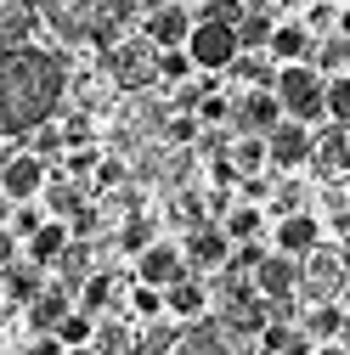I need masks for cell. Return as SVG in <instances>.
Here are the masks:
<instances>
[{
	"label": "cell",
	"mask_w": 350,
	"mask_h": 355,
	"mask_svg": "<svg viewBox=\"0 0 350 355\" xmlns=\"http://www.w3.org/2000/svg\"><path fill=\"white\" fill-rule=\"evenodd\" d=\"M62 102V62L17 46V51H0V136H28V130L51 124Z\"/></svg>",
	"instance_id": "6da1fadb"
},
{
	"label": "cell",
	"mask_w": 350,
	"mask_h": 355,
	"mask_svg": "<svg viewBox=\"0 0 350 355\" xmlns=\"http://www.w3.org/2000/svg\"><path fill=\"white\" fill-rule=\"evenodd\" d=\"M277 102L294 124H317L328 119V73L317 62H294L277 73Z\"/></svg>",
	"instance_id": "7a4b0ae2"
},
{
	"label": "cell",
	"mask_w": 350,
	"mask_h": 355,
	"mask_svg": "<svg viewBox=\"0 0 350 355\" xmlns=\"http://www.w3.org/2000/svg\"><path fill=\"white\" fill-rule=\"evenodd\" d=\"M40 12H46L68 40L74 34H113V17H124V0H40Z\"/></svg>",
	"instance_id": "3957f363"
},
{
	"label": "cell",
	"mask_w": 350,
	"mask_h": 355,
	"mask_svg": "<svg viewBox=\"0 0 350 355\" xmlns=\"http://www.w3.org/2000/svg\"><path fill=\"white\" fill-rule=\"evenodd\" d=\"M187 57L198 62V73H232V62L243 57V40H238L232 23L198 17L192 23V40H187Z\"/></svg>",
	"instance_id": "277c9868"
},
{
	"label": "cell",
	"mask_w": 350,
	"mask_h": 355,
	"mask_svg": "<svg viewBox=\"0 0 350 355\" xmlns=\"http://www.w3.org/2000/svg\"><path fill=\"white\" fill-rule=\"evenodd\" d=\"M181 248H187L192 277H198V271H226V265H232V254H238V243L226 237V226H221V220H203V226H192V232L181 237Z\"/></svg>",
	"instance_id": "5b68a950"
},
{
	"label": "cell",
	"mask_w": 350,
	"mask_h": 355,
	"mask_svg": "<svg viewBox=\"0 0 350 355\" xmlns=\"http://www.w3.org/2000/svg\"><path fill=\"white\" fill-rule=\"evenodd\" d=\"M51 187V164L40 153H12V164L0 169V192H6L12 203H40Z\"/></svg>",
	"instance_id": "8992f818"
},
{
	"label": "cell",
	"mask_w": 350,
	"mask_h": 355,
	"mask_svg": "<svg viewBox=\"0 0 350 355\" xmlns=\"http://www.w3.org/2000/svg\"><path fill=\"white\" fill-rule=\"evenodd\" d=\"M305 288V259H288V254H266L254 265V293L266 299V304H283V299H294Z\"/></svg>",
	"instance_id": "52a82bcc"
},
{
	"label": "cell",
	"mask_w": 350,
	"mask_h": 355,
	"mask_svg": "<svg viewBox=\"0 0 350 355\" xmlns=\"http://www.w3.org/2000/svg\"><path fill=\"white\" fill-rule=\"evenodd\" d=\"M108 73L124 85V91H142V85L158 79V46L153 40H124V46H113V57H108Z\"/></svg>",
	"instance_id": "ba28073f"
},
{
	"label": "cell",
	"mask_w": 350,
	"mask_h": 355,
	"mask_svg": "<svg viewBox=\"0 0 350 355\" xmlns=\"http://www.w3.org/2000/svg\"><path fill=\"white\" fill-rule=\"evenodd\" d=\"M181 277H192V265H187V248L169 243V237H158V243L136 259V282H147V288H175Z\"/></svg>",
	"instance_id": "9c48e42d"
},
{
	"label": "cell",
	"mask_w": 350,
	"mask_h": 355,
	"mask_svg": "<svg viewBox=\"0 0 350 355\" xmlns=\"http://www.w3.org/2000/svg\"><path fill=\"white\" fill-rule=\"evenodd\" d=\"M266 147H272V169H288L294 175V169H305V164L317 158V130L288 119V124H277L272 136H266Z\"/></svg>",
	"instance_id": "30bf717a"
},
{
	"label": "cell",
	"mask_w": 350,
	"mask_h": 355,
	"mask_svg": "<svg viewBox=\"0 0 350 355\" xmlns=\"http://www.w3.org/2000/svg\"><path fill=\"white\" fill-rule=\"evenodd\" d=\"M192 12L187 6H175V0H164V6H153L147 12V23H142V40H153L158 51H181L187 40H192Z\"/></svg>",
	"instance_id": "8fae6325"
},
{
	"label": "cell",
	"mask_w": 350,
	"mask_h": 355,
	"mask_svg": "<svg viewBox=\"0 0 350 355\" xmlns=\"http://www.w3.org/2000/svg\"><path fill=\"white\" fill-rule=\"evenodd\" d=\"M277 124H288L277 91H249V96L238 102V113H232V130H238V136H272Z\"/></svg>",
	"instance_id": "7c38bea8"
},
{
	"label": "cell",
	"mask_w": 350,
	"mask_h": 355,
	"mask_svg": "<svg viewBox=\"0 0 350 355\" xmlns=\"http://www.w3.org/2000/svg\"><path fill=\"white\" fill-rule=\"evenodd\" d=\"M322 248V220L311 214V209H299V214H283L277 220V254H288V259H311Z\"/></svg>",
	"instance_id": "4fadbf2b"
},
{
	"label": "cell",
	"mask_w": 350,
	"mask_h": 355,
	"mask_svg": "<svg viewBox=\"0 0 350 355\" xmlns=\"http://www.w3.org/2000/svg\"><path fill=\"white\" fill-rule=\"evenodd\" d=\"M317 46H322V40L305 28L299 17H283V23H277V40H272V51H266V57H272L277 68H294V62H311V57H317Z\"/></svg>",
	"instance_id": "5bb4252c"
},
{
	"label": "cell",
	"mask_w": 350,
	"mask_h": 355,
	"mask_svg": "<svg viewBox=\"0 0 350 355\" xmlns=\"http://www.w3.org/2000/svg\"><path fill=\"white\" fill-rule=\"evenodd\" d=\"M68 310H74V288H46V293H40L34 304H23V322H28V338H40V333H57Z\"/></svg>",
	"instance_id": "9a60e30c"
},
{
	"label": "cell",
	"mask_w": 350,
	"mask_h": 355,
	"mask_svg": "<svg viewBox=\"0 0 350 355\" xmlns=\"http://www.w3.org/2000/svg\"><path fill=\"white\" fill-rule=\"evenodd\" d=\"M164 310H169V322H198L203 310H209V288H203V277H181L175 288H164Z\"/></svg>",
	"instance_id": "2e32d148"
},
{
	"label": "cell",
	"mask_w": 350,
	"mask_h": 355,
	"mask_svg": "<svg viewBox=\"0 0 350 355\" xmlns=\"http://www.w3.org/2000/svg\"><path fill=\"white\" fill-rule=\"evenodd\" d=\"M68 248H74V226H68V220H46V226L28 237V259L46 265V271H51V265H62Z\"/></svg>",
	"instance_id": "e0dca14e"
},
{
	"label": "cell",
	"mask_w": 350,
	"mask_h": 355,
	"mask_svg": "<svg viewBox=\"0 0 350 355\" xmlns=\"http://www.w3.org/2000/svg\"><path fill=\"white\" fill-rule=\"evenodd\" d=\"M0 288H6V299H17V304H34L40 293H46V265H34V259H12L6 271H0Z\"/></svg>",
	"instance_id": "ac0fdd59"
},
{
	"label": "cell",
	"mask_w": 350,
	"mask_h": 355,
	"mask_svg": "<svg viewBox=\"0 0 350 355\" xmlns=\"http://www.w3.org/2000/svg\"><path fill=\"white\" fill-rule=\"evenodd\" d=\"M40 17V0H0V51H17Z\"/></svg>",
	"instance_id": "d6986e66"
},
{
	"label": "cell",
	"mask_w": 350,
	"mask_h": 355,
	"mask_svg": "<svg viewBox=\"0 0 350 355\" xmlns=\"http://www.w3.org/2000/svg\"><path fill=\"white\" fill-rule=\"evenodd\" d=\"M226 158H232V169H238V181H254V175L272 164V147H266V136H238Z\"/></svg>",
	"instance_id": "ffe728a7"
},
{
	"label": "cell",
	"mask_w": 350,
	"mask_h": 355,
	"mask_svg": "<svg viewBox=\"0 0 350 355\" xmlns=\"http://www.w3.org/2000/svg\"><path fill=\"white\" fill-rule=\"evenodd\" d=\"M119 254H130V259H142L153 243H158V226H153V220L147 214H130V220H119Z\"/></svg>",
	"instance_id": "44dd1931"
},
{
	"label": "cell",
	"mask_w": 350,
	"mask_h": 355,
	"mask_svg": "<svg viewBox=\"0 0 350 355\" xmlns=\"http://www.w3.org/2000/svg\"><path fill=\"white\" fill-rule=\"evenodd\" d=\"M277 12H249L238 23V40H243V51H272V40H277Z\"/></svg>",
	"instance_id": "7402d4cb"
},
{
	"label": "cell",
	"mask_w": 350,
	"mask_h": 355,
	"mask_svg": "<svg viewBox=\"0 0 350 355\" xmlns=\"http://www.w3.org/2000/svg\"><path fill=\"white\" fill-rule=\"evenodd\" d=\"M113 304H119V293H113L108 271H91L79 282V310H85V316H102V310H113Z\"/></svg>",
	"instance_id": "603a6c76"
},
{
	"label": "cell",
	"mask_w": 350,
	"mask_h": 355,
	"mask_svg": "<svg viewBox=\"0 0 350 355\" xmlns=\"http://www.w3.org/2000/svg\"><path fill=\"white\" fill-rule=\"evenodd\" d=\"M40 203H46V214H51V220H74V214L85 209V187H79V181H51Z\"/></svg>",
	"instance_id": "cb8c5ba5"
},
{
	"label": "cell",
	"mask_w": 350,
	"mask_h": 355,
	"mask_svg": "<svg viewBox=\"0 0 350 355\" xmlns=\"http://www.w3.org/2000/svg\"><path fill=\"white\" fill-rule=\"evenodd\" d=\"M260 349H266V355H305V349H311V338H305V327L272 322L266 333H260Z\"/></svg>",
	"instance_id": "d4e9b609"
},
{
	"label": "cell",
	"mask_w": 350,
	"mask_h": 355,
	"mask_svg": "<svg viewBox=\"0 0 350 355\" xmlns=\"http://www.w3.org/2000/svg\"><path fill=\"white\" fill-rule=\"evenodd\" d=\"M232 73L249 85V91H277V73H283V68H272L266 57L254 51V57H238V62H232Z\"/></svg>",
	"instance_id": "484cf974"
},
{
	"label": "cell",
	"mask_w": 350,
	"mask_h": 355,
	"mask_svg": "<svg viewBox=\"0 0 350 355\" xmlns=\"http://www.w3.org/2000/svg\"><path fill=\"white\" fill-rule=\"evenodd\" d=\"M260 220H266V214H260V203H232V214L221 220V226H226L232 243H249V237H260Z\"/></svg>",
	"instance_id": "4316f807"
},
{
	"label": "cell",
	"mask_w": 350,
	"mask_h": 355,
	"mask_svg": "<svg viewBox=\"0 0 350 355\" xmlns=\"http://www.w3.org/2000/svg\"><path fill=\"white\" fill-rule=\"evenodd\" d=\"M57 338H62L68 349H85V344H97V316H85V310L74 304L68 316H62V327H57Z\"/></svg>",
	"instance_id": "83f0119b"
},
{
	"label": "cell",
	"mask_w": 350,
	"mask_h": 355,
	"mask_svg": "<svg viewBox=\"0 0 350 355\" xmlns=\"http://www.w3.org/2000/svg\"><path fill=\"white\" fill-rule=\"evenodd\" d=\"M311 62H317L328 79H333V73H350V40H344V34H328L322 46H317V57H311Z\"/></svg>",
	"instance_id": "f1b7e54d"
},
{
	"label": "cell",
	"mask_w": 350,
	"mask_h": 355,
	"mask_svg": "<svg viewBox=\"0 0 350 355\" xmlns=\"http://www.w3.org/2000/svg\"><path fill=\"white\" fill-rule=\"evenodd\" d=\"M344 158H350V130H344V124H333L328 136H317V158H311V164H322V169H339Z\"/></svg>",
	"instance_id": "f546056e"
},
{
	"label": "cell",
	"mask_w": 350,
	"mask_h": 355,
	"mask_svg": "<svg viewBox=\"0 0 350 355\" xmlns=\"http://www.w3.org/2000/svg\"><path fill=\"white\" fill-rule=\"evenodd\" d=\"M339 327H344V310H333V304H317L311 316H305V338H322V344H339Z\"/></svg>",
	"instance_id": "4dcf8cb0"
},
{
	"label": "cell",
	"mask_w": 350,
	"mask_h": 355,
	"mask_svg": "<svg viewBox=\"0 0 350 355\" xmlns=\"http://www.w3.org/2000/svg\"><path fill=\"white\" fill-rule=\"evenodd\" d=\"M192 73H198V62L187 57V46H181V51H158V79H164V85H187Z\"/></svg>",
	"instance_id": "1f68e13d"
},
{
	"label": "cell",
	"mask_w": 350,
	"mask_h": 355,
	"mask_svg": "<svg viewBox=\"0 0 350 355\" xmlns=\"http://www.w3.org/2000/svg\"><path fill=\"white\" fill-rule=\"evenodd\" d=\"M28 153H40V158H57V153H68V136H62V124H40V130H28Z\"/></svg>",
	"instance_id": "d6a6232c"
},
{
	"label": "cell",
	"mask_w": 350,
	"mask_h": 355,
	"mask_svg": "<svg viewBox=\"0 0 350 355\" xmlns=\"http://www.w3.org/2000/svg\"><path fill=\"white\" fill-rule=\"evenodd\" d=\"M46 220H51V214H46V203H17V209H12V237H17V243H28L40 226H46Z\"/></svg>",
	"instance_id": "836d02e7"
},
{
	"label": "cell",
	"mask_w": 350,
	"mask_h": 355,
	"mask_svg": "<svg viewBox=\"0 0 350 355\" xmlns=\"http://www.w3.org/2000/svg\"><path fill=\"white\" fill-rule=\"evenodd\" d=\"M130 310H136V316H147V322H164V316H169V310H164V288L136 282V288H130Z\"/></svg>",
	"instance_id": "e575fe53"
},
{
	"label": "cell",
	"mask_w": 350,
	"mask_h": 355,
	"mask_svg": "<svg viewBox=\"0 0 350 355\" xmlns=\"http://www.w3.org/2000/svg\"><path fill=\"white\" fill-rule=\"evenodd\" d=\"M62 158H68V181H85V175H97V169H102L108 153H102V147H68Z\"/></svg>",
	"instance_id": "d590c367"
},
{
	"label": "cell",
	"mask_w": 350,
	"mask_h": 355,
	"mask_svg": "<svg viewBox=\"0 0 350 355\" xmlns=\"http://www.w3.org/2000/svg\"><path fill=\"white\" fill-rule=\"evenodd\" d=\"M328 119L333 124H350V73H333L328 79Z\"/></svg>",
	"instance_id": "8d00e7d4"
},
{
	"label": "cell",
	"mask_w": 350,
	"mask_h": 355,
	"mask_svg": "<svg viewBox=\"0 0 350 355\" xmlns=\"http://www.w3.org/2000/svg\"><path fill=\"white\" fill-rule=\"evenodd\" d=\"M175 333H181V327H175L169 316H164V322H153V327H147V338H142V355H169V349H175Z\"/></svg>",
	"instance_id": "74e56055"
},
{
	"label": "cell",
	"mask_w": 350,
	"mask_h": 355,
	"mask_svg": "<svg viewBox=\"0 0 350 355\" xmlns=\"http://www.w3.org/2000/svg\"><path fill=\"white\" fill-rule=\"evenodd\" d=\"M198 124H203L198 113H175V119L164 124V136H169L175 147H187V141H198Z\"/></svg>",
	"instance_id": "f35d334b"
},
{
	"label": "cell",
	"mask_w": 350,
	"mask_h": 355,
	"mask_svg": "<svg viewBox=\"0 0 350 355\" xmlns=\"http://www.w3.org/2000/svg\"><path fill=\"white\" fill-rule=\"evenodd\" d=\"M232 113H238V107H232L226 96H203V102H198V119H203V124H226Z\"/></svg>",
	"instance_id": "ab89813d"
},
{
	"label": "cell",
	"mask_w": 350,
	"mask_h": 355,
	"mask_svg": "<svg viewBox=\"0 0 350 355\" xmlns=\"http://www.w3.org/2000/svg\"><path fill=\"white\" fill-rule=\"evenodd\" d=\"M28 355H68V344L57 333H40V338H28Z\"/></svg>",
	"instance_id": "60d3db41"
},
{
	"label": "cell",
	"mask_w": 350,
	"mask_h": 355,
	"mask_svg": "<svg viewBox=\"0 0 350 355\" xmlns=\"http://www.w3.org/2000/svg\"><path fill=\"white\" fill-rule=\"evenodd\" d=\"M12 259H23V243L12 237V226H0V271H6Z\"/></svg>",
	"instance_id": "b9f144b4"
},
{
	"label": "cell",
	"mask_w": 350,
	"mask_h": 355,
	"mask_svg": "<svg viewBox=\"0 0 350 355\" xmlns=\"http://www.w3.org/2000/svg\"><path fill=\"white\" fill-rule=\"evenodd\" d=\"M124 181V164L119 158H102V169H97V187H119Z\"/></svg>",
	"instance_id": "7bdbcfd3"
},
{
	"label": "cell",
	"mask_w": 350,
	"mask_h": 355,
	"mask_svg": "<svg viewBox=\"0 0 350 355\" xmlns=\"http://www.w3.org/2000/svg\"><path fill=\"white\" fill-rule=\"evenodd\" d=\"M12 209H17V203H12L6 192H0V226H12Z\"/></svg>",
	"instance_id": "ee69618b"
},
{
	"label": "cell",
	"mask_w": 350,
	"mask_h": 355,
	"mask_svg": "<svg viewBox=\"0 0 350 355\" xmlns=\"http://www.w3.org/2000/svg\"><path fill=\"white\" fill-rule=\"evenodd\" d=\"M339 34L350 40V0H344V6H339Z\"/></svg>",
	"instance_id": "f6af8a7d"
},
{
	"label": "cell",
	"mask_w": 350,
	"mask_h": 355,
	"mask_svg": "<svg viewBox=\"0 0 350 355\" xmlns=\"http://www.w3.org/2000/svg\"><path fill=\"white\" fill-rule=\"evenodd\" d=\"M249 12H277V0H243Z\"/></svg>",
	"instance_id": "bcb514c9"
},
{
	"label": "cell",
	"mask_w": 350,
	"mask_h": 355,
	"mask_svg": "<svg viewBox=\"0 0 350 355\" xmlns=\"http://www.w3.org/2000/svg\"><path fill=\"white\" fill-rule=\"evenodd\" d=\"M311 355H350V349H344V344H317Z\"/></svg>",
	"instance_id": "7dc6e473"
},
{
	"label": "cell",
	"mask_w": 350,
	"mask_h": 355,
	"mask_svg": "<svg viewBox=\"0 0 350 355\" xmlns=\"http://www.w3.org/2000/svg\"><path fill=\"white\" fill-rule=\"evenodd\" d=\"M339 344L350 349V310H344V327H339Z\"/></svg>",
	"instance_id": "c3c4849f"
},
{
	"label": "cell",
	"mask_w": 350,
	"mask_h": 355,
	"mask_svg": "<svg viewBox=\"0 0 350 355\" xmlns=\"http://www.w3.org/2000/svg\"><path fill=\"white\" fill-rule=\"evenodd\" d=\"M339 259H344V277H350V237L339 243Z\"/></svg>",
	"instance_id": "681fc988"
},
{
	"label": "cell",
	"mask_w": 350,
	"mask_h": 355,
	"mask_svg": "<svg viewBox=\"0 0 350 355\" xmlns=\"http://www.w3.org/2000/svg\"><path fill=\"white\" fill-rule=\"evenodd\" d=\"M0 299H6V288H0Z\"/></svg>",
	"instance_id": "f907efd6"
},
{
	"label": "cell",
	"mask_w": 350,
	"mask_h": 355,
	"mask_svg": "<svg viewBox=\"0 0 350 355\" xmlns=\"http://www.w3.org/2000/svg\"><path fill=\"white\" fill-rule=\"evenodd\" d=\"M339 6H344V0H339Z\"/></svg>",
	"instance_id": "816d5d0a"
}]
</instances>
